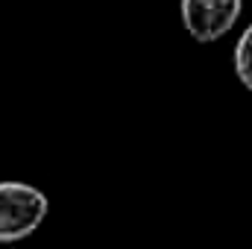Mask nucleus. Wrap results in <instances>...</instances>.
<instances>
[{
	"instance_id": "1",
	"label": "nucleus",
	"mask_w": 252,
	"mask_h": 249,
	"mask_svg": "<svg viewBox=\"0 0 252 249\" xmlns=\"http://www.w3.org/2000/svg\"><path fill=\"white\" fill-rule=\"evenodd\" d=\"M47 196L27 182H0V244L30 238L47 217Z\"/></svg>"
},
{
	"instance_id": "2",
	"label": "nucleus",
	"mask_w": 252,
	"mask_h": 249,
	"mask_svg": "<svg viewBox=\"0 0 252 249\" xmlns=\"http://www.w3.org/2000/svg\"><path fill=\"white\" fill-rule=\"evenodd\" d=\"M182 24L199 44L223 38L241 18L244 0H182Z\"/></svg>"
},
{
	"instance_id": "3",
	"label": "nucleus",
	"mask_w": 252,
	"mask_h": 249,
	"mask_svg": "<svg viewBox=\"0 0 252 249\" xmlns=\"http://www.w3.org/2000/svg\"><path fill=\"white\" fill-rule=\"evenodd\" d=\"M235 73L244 82V88L252 91V24L241 32V38L235 44Z\"/></svg>"
}]
</instances>
